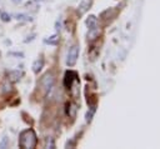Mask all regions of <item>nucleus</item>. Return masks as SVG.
I'll use <instances>...</instances> for the list:
<instances>
[{
  "label": "nucleus",
  "mask_w": 160,
  "mask_h": 149,
  "mask_svg": "<svg viewBox=\"0 0 160 149\" xmlns=\"http://www.w3.org/2000/svg\"><path fill=\"white\" fill-rule=\"evenodd\" d=\"M79 58V46L78 45H72L69 51H68V55H66V65L68 66H74L76 60Z\"/></svg>",
  "instance_id": "3"
},
{
  "label": "nucleus",
  "mask_w": 160,
  "mask_h": 149,
  "mask_svg": "<svg viewBox=\"0 0 160 149\" xmlns=\"http://www.w3.org/2000/svg\"><path fill=\"white\" fill-rule=\"evenodd\" d=\"M8 75H9V80L12 81V83H15V81H19L21 79L22 71H20V70H10L8 73Z\"/></svg>",
  "instance_id": "5"
},
{
  "label": "nucleus",
  "mask_w": 160,
  "mask_h": 149,
  "mask_svg": "<svg viewBox=\"0 0 160 149\" xmlns=\"http://www.w3.org/2000/svg\"><path fill=\"white\" fill-rule=\"evenodd\" d=\"M8 54H9L10 56H16V58H20V59L24 58V54H22V53H18V51H9Z\"/></svg>",
  "instance_id": "13"
},
{
  "label": "nucleus",
  "mask_w": 160,
  "mask_h": 149,
  "mask_svg": "<svg viewBox=\"0 0 160 149\" xmlns=\"http://www.w3.org/2000/svg\"><path fill=\"white\" fill-rule=\"evenodd\" d=\"M46 148H55V143H54V140H52V138H48L46 139Z\"/></svg>",
  "instance_id": "14"
},
{
  "label": "nucleus",
  "mask_w": 160,
  "mask_h": 149,
  "mask_svg": "<svg viewBox=\"0 0 160 149\" xmlns=\"http://www.w3.org/2000/svg\"><path fill=\"white\" fill-rule=\"evenodd\" d=\"M29 39H25L24 41L25 43H29V41H31V40H34V38H35V34H32V35H30V36H28Z\"/></svg>",
  "instance_id": "16"
},
{
  "label": "nucleus",
  "mask_w": 160,
  "mask_h": 149,
  "mask_svg": "<svg viewBox=\"0 0 160 149\" xmlns=\"http://www.w3.org/2000/svg\"><path fill=\"white\" fill-rule=\"evenodd\" d=\"M54 83H55L54 75H52L51 73H46V74L41 78V80H40V86H41V89H42L44 93H49V91L52 89Z\"/></svg>",
  "instance_id": "2"
},
{
  "label": "nucleus",
  "mask_w": 160,
  "mask_h": 149,
  "mask_svg": "<svg viewBox=\"0 0 160 149\" xmlns=\"http://www.w3.org/2000/svg\"><path fill=\"white\" fill-rule=\"evenodd\" d=\"M58 41H59L58 35H52V36H50L49 39H45V43H46V44H50V45H56Z\"/></svg>",
  "instance_id": "10"
},
{
  "label": "nucleus",
  "mask_w": 160,
  "mask_h": 149,
  "mask_svg": "<svg viewBox=\"0 0 160 149\" xmlns=\"http://www.w3.org/2000/svg\"><path fill=\"white\" fill-rule=\"evenodd\" d=\"M8 144H9V139H8L6 136H4V138L1 139V141H0V148H6Z\"/></svg>",
  "instance_id": "15"
},
{
  "label": "nucleus",
  "mask_w": 160,
  "mask_h": 149,
  "mask_svg": "<svg viewBox=\"0 0 160 149\" xmlns=\"http://www.w3.org/2000/svg\"><path fill=\"white\" fill-rule=\"evenodd\" d=\"M96 23H98V20H96V16H94V15H90V16L86 19V25H88L89 30L96 29Z\"/></svg>",
  "instance_id": "6"
},
{
  "label": "nucleus",
  "mask_w": 160,
  "mask_h": 149,
  "mask_svg": "<svg viewBox=\"0 0 160 149\" xmlns=\"http://www.w3.org/2000/svg\"><path fill=\"white\" fill-rule=\"evenodd\" d=\"M75 79H76V73L75 71H71V70L66 71L65 73V76H64V86L68 88V89H70L71 85H72V81Z\"/></svg>",
  "instance_id": "4"
},
{
  "label": "nucleus",
  "mask_w": 160,
  "mask_h": 149,
  "mask_svg": "<svg viewBox=\"0 0 160 149\" xmlns=\"http://www.w3.org/2000/svg\"><path fill=\"white\" fill-rule=\"evenodd\" d=\"M0 19H1L2 21H5V23H9V21L11 20V16H10L8 13L1 11V13H0Z\"/></svg>",
  "instance_id": "12"
},
{
  "label": "nucleus",
  "mask_w": 160,
  "mask_h": 149,
  "mask_svg": "<svg viewBox=\"0 0 160 149\" xmlns=\"http://www.w3.org/2000/svg\"><path fill=\"white\" fill-rule=\"evenodd\" d=\"M42 66H44V60L40 58V59H38V60L34 61V64H32V71H34L35 74H38V73L42 69Z\"/></svg>",
  "instance_id": "7"
},
{
  "label": "nucleus",
  "mask_w": 160,
  "mask_h": 149,
  "mask_svg": "<svg viewBox=\"0 0 160 149\" xmlns=\"http://www.w3.org/2000/svg\"><path fill=\"white\" fill-rule=\"evenodd\" d=\"M1 88H2V89H1L2 93H9V91H11V84L9 83V80H5Z\"/></svg>",
  "instance_id": "11"
},
{
  "label": "nucleus",
  "mask_w": 160,
  "mask_h": 149,
  "mask_svg": "<svg viewBox=\"0 0 160 149\" xmlns=\"http://www.w3.org/2000/svg\"><path fill=\"white\" fill-rule=\"evenodd\" d=\"M66 106H68V109H66L68 115H69V116H71V118H75V115H76V110H78L76 105H75L74 103H69Z\"/></svg>",
  "instance_id": "8"
},
{
  "label": "nucleus",
  "mask_w": 160,
  "mask_h": 149,
  "mask_svg": "<svg viewBox=\"0 0 160 149\" xmlns=\"http://www.w3.org/2000/svg\"><path fill=\"white\" fill-rule=\"evenodd\" d=\"M11 1H12L14 4H19V3H21L22 0H11Z\"/></svg>",
  "instance_id": "17"
},
{
  "label": "nucleus",
  "mask_w": 160,
  "mask_h": 149,
  "mask_svg": "<svg viewBox=\"0 0 160 149\" xmlns=\"http://www.w3.org/2000/svg\"><path fill=\"white\" fill-rule=\"evenodd\" d=\"M16 20H20V21H32V18L26 15V14H22V13H19V14H15L14 15Z\"/></svg>",
  "instance_id": "9"
},
{
  "label": "nucleus",
  "mask_w": 160,
  "mask_h": 149,
  "mask_svg": "<svg viewBox=\"0 0 160 149\" xmlns=\"http://www.w3.org/2000/svg\"><path fill=\"white\" fill-rule=\"evenodd\" d=\"M38 138L34 129H25L19 135V146L21 149H34L36 146Z\"/></svg>",
  "instance_id": "1"
}]
</instances>
